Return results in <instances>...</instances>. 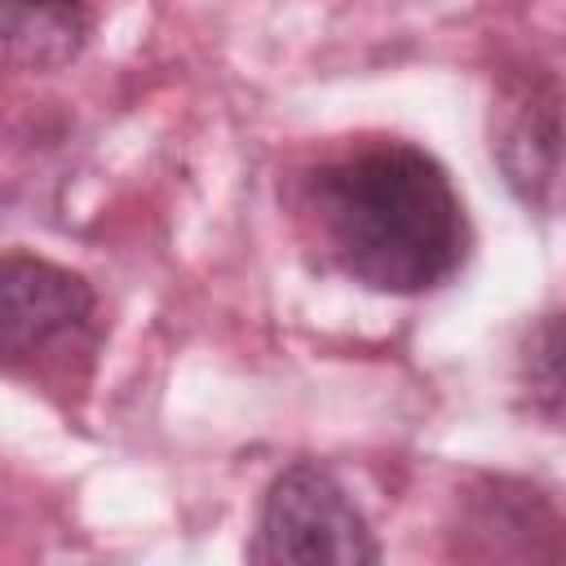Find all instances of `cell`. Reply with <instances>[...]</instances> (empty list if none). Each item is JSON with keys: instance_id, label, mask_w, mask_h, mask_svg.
I'll list each match as a JSON object with an SVG mask.
<instances>
[{"instance_id": "cell-3", "label": "cell", "mask_w": 566, "mask_h": 566, "mask_svg": "<svg viewBox=\"0 0 566 566\" xmlns=\"http://www.w3.org/2000/svg\"><path fill=\"white\" fill-rule=\"evenodd\" d=\"M93 323V287L44 256L0 261V358L35 363Z\"/></svg>"}, {"instance_id": "cell-1", "label": "cell", "mask_w": 566, "mask_h": 566, "mask_svg": "<svg viewBox=\"0 0 566 566\" xmlns=\"http://www.w3.org/2000/svg\"><path fill=\"white\" fill-rule=\"evenodd\" d=\"M301 217L323 261L371 292L442 287L469 256V221L447 168L398 137L363 142L310 168Z\"/></svg>"}, {"instance_id": "cell-2", "label": "cell", "mask_w": 566, "mask_h": 566, "mask_svg": "<svg viewBox=\"0 0 566 566\" xmlns=\"http://www.w3.org/2000/svg\"><path fill=\"white\" fill-rule=\"evenodd\" d=\"M376 557L363 509L327 469L292 464L270 482L252 566H376Z\"/></svg>"}, {"instance_id": "cell-6", "label": "cell", "mask_w": 566, "mask_h": 566, "mask_svg": "<svg viewBox=\"0 0 566 566\" xmlns=\"http://www.w3.org/2000/svg\"><path fill=\"white\" fill-rule=\"evenodd\" d=\"M526 380H531V394L544 402V411L557 416V402H562V327H557V314H548L531 332V345H526Z\"/></svg>"}, {"instance_id": "cell-5", "label": "cell", "mask_w": 566, "mask_h": 566, "mask_svg": "<svg viewBox=\"0 0 566 566\" xmlns=\"http://www.w3.org/2000/svg\"><path fill=\"white\" fill-rule=\"evenodd\" d=\"M93 13L80 4H0V75L57 71L88 44Z\"/></svg>"}, {"instance_id": "cell-4", "label": "cell", "mask_w": 566, "mask_h": 566, "mask_svg": "<svg viewBox=\"0 0 566 566\" xmlns=\"http://www.w3.org/2000/svg\"><path fill=\"white\" fill-rule=\"evenodd\" d=\"M557 88L544 80H531L513 93V102L500 115L495 128V159L504 168V181L526 208L553 212L557 208V177H562V111Z\"/></svg>"}]
</instances>
